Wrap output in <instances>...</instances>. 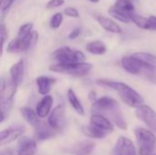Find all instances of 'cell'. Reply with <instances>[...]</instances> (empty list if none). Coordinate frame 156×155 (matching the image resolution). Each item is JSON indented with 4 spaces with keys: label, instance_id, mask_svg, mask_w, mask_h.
Instances as JSON below:
<instances>
[{
    "label": "cell",
    "instance_id": "cell-12",
    "mask_svg": "<svg viewBox=\"0 0 156 155\" xmlns=\"http://www.w3.org/2000/svg\"><path fill=\"white\" fill-rule=\"evenodd\" d=\"M37 147L35 140L28 137H21L17 144V155H35Z\"/></svg>",
    "mask_w": 156,
    "mask_h": 155
},
{
    "label": "cell",
    "instance_id": "cell-16",
    "mask_svg": "<svg viewBox=\"0 0 156 155\" xmlns=\"http://www.w3.org/2000/svg\"><path fill=\"white\" fill-rule=\"evenodd\" d=\"M17 86L11 80H5L2 79L1 81V100H13V98L16 92Z\"/></svg>",
    "mask_w": 156,
    "mask_h": 155
},
{
    "label": "cell",
    "instance_id": "cell-7",
    "mask_svg": "<svg viewBox=\"0 0 156 155\" xmlns=\"http://www.w3.org/2000/svg\"><path fill=\"white\" fill-rule=\"evenodd\" d=\"M121 62L122 68L127 72L133 75H139V74L144 75V73L146 70H156L155 68L146 64L145 62L134 57L133 55L123 57Z\"/></svg>",
    "mask_w": 156,
    "mask_h": 155
},
{
    "label": "cell",
    "instance_id": "cell-4",
    "mask_svg": "<svg viewBox=\"0 0 156 155\" xmlns=\"http://www.w3.org/2000/svg\"><path fill=\"white\" fill-rule=\"evenodd\" d=\"M92 69V65L87 62H80L73 64H55L49 67V70L53 72L67 74L75 77H83L88 75Z\"/></svg>",
    "mask_w": 156,
    "mask_h": 155
},
{
    "label": "cell",
    "instance_id": "cell-6",
    "mask_svg": "<svg viewBox=\"0 0 156 155\" xmlns=\"http://www.w3.org/2000/svg\"><path fill=\"white\" fill-rule=\"evenodd\" d=\"M54 59L58 64H73L84 62L86 57L83 52L80 50H73L69 47H62L54 51Z\"/></svg>",
    "mask_w": 156,
    "mask_h": 155
},
{
    "label": "cell",
    "instance_id": "cell-17",
    "mask_svg": "<svg viewBox=\"0 0 156 155\" xmlns=\"http://www.w3.org/2000/svg\"><path fill=\"white\" fill-rule=\"evenodd\" d=\"M96 20L98 21V23L107 31L112 32V33H115V34H120L122 33V27L112 18L105 16H101V15H98L96 16Z\"/></svg>",
    "mask_w": 156,
    "mask_h": 155
},
{
    "label": "cell",
    "instance_id": "cell-2",
    "mask_svg": "<svg viewBox=\"0 0 156 155\" xmlns=\"http://www.w3.org/2000/svg\"><path fill=\"white\" fill-rule=\"evenodd\" d=\"M96 83L101 87L112 89V90L117 91L119 93L121 99L122 100V101L132 108L137 109L140 106L144 105V100L141 96V94L138 93L132 87H130L129 85H127L123 82L100 79H97Z\"/></svg>",
    "mask_w": 156,
    "mask_h": 155
},
{
    "label": "cell",
    "instance_id": "cell-37",
    "mask_svg": "<svg viewBox=\"0 0 156 155\" xmlns=\"http://www.w3.org/2000/svg\"><path fill=\"white\" fill-rule=\"evenodd\" d=\"M14 1H15V0H14Z\"/></svg>",
    "mask_w": 156,
    "mask_h": 155
},
{
    "label": "cell",
    "instance_id": "cell-28",
    "mask_svg": "<svg viewBox=\"0 0 156 155\" xmlns=\"http://www.w3.org/2000/svg\"><path fill=\"white\" fill-rule=\"evenodd\" d=\"M144 29L156 31V16H151L147 17V22H146V26H145V28H144Z\"/></svg>",
    "mask_w": 156,
    "mask_h": 155
},
{
    "label": "cell",
    "instance_id": "cell-31",
    "mask_svg": "<svg viewBox=\"0 0 156 155\" xmlns=\"http://www.w3.org/2000/svg\"><path fill=\"white\" fill-rule=\"evenodd\" d=\"M64 0H49L47 5H46V8L47 9H54L57 7L61 6L62 5H64Z\"/></svg>",
    "mask_w": 156,
    "mask_h": 155
},
{
    "label": "cell",
    "instance_id": "cell-20",
    "mask_svg": "<svg viewBox=\"0 0 156 155\" xmlns=\"http://www.w3.org/2000/svg\"><path fill=\"white\" fill-rule=\"evenodd\" d=\"M113 6L120 12L128 16L131 18V20H132V16L135 14L133 4V1L131 0H116Z\"/></svg>",
    "mask_w": 156,
    "mask_h": 155
},
{
    "label": "cell",
    "instance_id": "cell-8",
    "mask_svg": "<svg viewBox=\"0 0 156 155\" xmlns=\"http://www.w3.org/2000/svg\"><path fill=\"white\" fill-rule=\"evenodd\" d=\"M136 115L137 117L143 121L152 132L156 133V112L149 106L142 105L136 109Z\"/></svg>",
    "mask_w": 156,
    "mask_h": 155
},
{
    "label": "cell",
    "instance_id": "cell-14",
    "mask_svg": "<svg viewBox=\"0 0 156 155\" xmlns=\"http://www.w3.org/2000/svg\"><path fill=\"white\" fill-rule=\"evenodd\" d=\"M90 123L93 126L100 128L106 132H112L114 131V126L112 122L107 117L100 114H92L90 120Z\"/></svg>",
    "mask_w": 156,
    "mask_h": 155
},
{
    "label": "cell",
    "instance_id": "cell-9",
    "mask_svg": "<svg viewBox=\"0 0 156 155\" xmlns=\"http://www.w3.org/2000/svg\"><path fill=\"white\" fill-rule=\"evenodd\" d=\"M65 109L63 105L57 106L49 114L48 123L57 131H60L65 122Z\"/></svg>",
    "mask_w": 156,
    "mask_h": 155
},
{
    "label": "cell",
    "instance_id": "cell-32",
    "mask_svg": "<svg viewBox=\"0 0 156 155\" xmlns=\"http://www.w3.org/2000/svg\"><path fill=\"white\" fill-rule=\"evenodd\" d=\"M14 0H1V14L2 16L9 10Z\"/></svg>",
    "mask_w": 156,
    "mask_h": 155
},
{
    "label": "cell",
    "instance_id": "cell-24",
    "mask_svg": "<svg viewBox=\"0 0 156 155\" xmlns=\"http://www.w3.org/2000/svg\"><path fill=\"white\" fill-rule=\"evenodd\" d=\"M95 149V143L91 141H84L80 143L75 150L74 155H90Z\"/></svg>",
    "mask_w": 156,
    "mask_h": 155
},
{
    "label": "cell",
    "instance_id": "cell-5",
    "mask_svg": "<svg viewBox=\"0 0 156 155\" xmlns=\"http://www.w3.org/2000/svg\"><path fill=\"white\" fill-rule=\"evenodd\" d=\"M135 136L139 145V153L141 155H152L156 146L155 134L144 128H137Z\"/></svg>",
    "mask_w": 156,
    "mask_h": 155
},
{
    "label": "cell",
    "instance_id": "cell-22",
    "mask_svg": "<svg viewBox=\"0 0 156 155\" xmlns=\"http://www.w3.org/2000/svg\"><path fill=\"white\" fill-rule=\"evenodd\" d=\"M20 111H21V114H22L24 120L28 124H30L32 127L36 128L40 123L41 121H39V119H38L39 117L37 116V112L35 111H33L32 109L26 107V108H22Z\"/></svg>",
    "mask_w": 156,
    "mask_h": 155
},
{
    "label": "cell",
    "instance_id": "cell-34",
    "mask_svg": "<svg viewBox=\"0 0 156 155\" xmlns=\"http://www.w3.org/2000/svg\"><path fill=\"white\" fill-rule=\"evenodd\" d=\"M0 155H14V153H13L12 150H10V149H5V150H3L1 152V154Z\"/></svg>",
    "mask_w": 156,
    "mask_h": 155
},
{
    "label": "cell",
    "instance_id": "cell-21",
    "mask_svg": "<svg viewBox=\"0 0 156 155\" xmlns=\"http://www.w3.org/2000/svg\"><path fill=\"white\" fill-rule=\"evenodd\" d=\"M81 131H82L84 135H86L91 139H103L107 135L106 132H104V131L101 130L100 128L93 126L91 124L82 126Z\"/></svg>",
    "mask_w": 156,
    "mask_h": 155
},
{
    "label": "cell",
    "instance_id": "cell-15",
    "mask_svg": "<svg viewBox=\"0 0 156 155\" xmlns=\"http://www.w3.org/2000/svg\"><path fill=\"white\" fill-rule=\"evenodd\" d=\"M10 79L18 87L24 79L25 74V61L24 59H20L16 64H14L10 68Z\"/></svg>",
    "mask_w": 156,
    "mask_h": 155
},
{
    "label": "cell",
    "instance_id": "cell-1",
    "mask_svg": "<svg viewBox=\"0 0 156 155\" xmlns=\"http://www.w3.org/2000/svg\"><path fill=\"white\" fill-rule=\"evenodd\" d=\"M93 114H100L111 118L113 123L121 130L127 129V123L122 113L119 103L109 97H101L96 100L92 104Z\"/></svg>",
    "mask_w": 156,
    "mask_h": 155
},
{
    "label": "cell",
    "instance_id": "cell-3",
    "mask_svg": "<svg viewBox=\"0 0 156 155\" xmlns=\"http://www.w3.org/2000/svg\"><path fill=\"white\" fill-rule=\"evenodd\" d=\"M38 39V33L33 31V24L26 23L19 27L17 37L11 40L6 48L9 53H20L28 50L33 47Z\"/></svg>",
    "mask_w": 156,
    "mask_h": 155
},
{
    "label": "cell",
    "instance_id": "cell-10",
    "mask_svg": "<svg viewBox=\"0 0 156 155\" xmlns=\"http://www.w3.org/2000/svg\"><path fill=\"white\" fill-rule=\"evenodd\" d=\"M24 132H25V128L22 126L10 127L5 130H3L0 132V144L5 145L14 142L16 139L19 138Z\"/></svg>",
    "mask_w": 156,
    "mask_h": 155
},
{
    "label": "cell",
    "instance_id": "cell-23",
    "mask_svg": "<svg viewBox=\"0 0 156 155\" xmlns=\"http://www.w3.org/2000/svg\"><path fill=\"white\" fill-rule=\"evenodd\" d=\"M86 50L93 55H103L106 53L107 48L103 42L100 40H94L86 45Z\"/></svg>",
    "mask_w": 156,
    "mask_h": 155
},
{
    "label": "cell",
    "instance_id": "cell-11",
    "mask_svg": "<svg viewBox=\"0 0 156 155\" xmlns=\"http://www.w3.org/2000/svg\"><path fill=\"white\" fill-rule=\"evenodd\" d=\"M116 155H136V149L133 142L126 137H120L114 147Z\"/></svg>",
    "mask_w": 156,
    "mask_h": 155
},
{
    "label": "cell",
    "instance_id": "cell-36",
    "mask_svg": "<svg viewBox=\"0 0 156 155\" xmlns=\"http://www.w3.org/2000/svg\"><path fill=\"white\" fill-rule=\"evenodd\" d=\"M131 1H134V0H131Z\"/></svg>",
    "mask_w": 156,
    "mask_h": 155
},
{
    "label": "cell",
    "instance_id": "cell-38",
    "mask_svg": "<svg viewBox=\"0 0 156 155\" xmlns=\"http://www.w3.org/2000/svg\"><path fill=\"white\" fill-rule=\"evenodd\" d=\"M155 155H156V154H155Z\"/></svg>",
    "mask_w": 156,
    "mask_h": 155
},
{
    "label": "cell",
    "instance_id": "cell-25",
    "mask_svg": "<svg viewBox=\"0 0 156 155\" xmlns=\"http://www.w3.org/2000/svg\"><path fill=\"white\" fill-rule=\"evenodd\" d=\"M68 99H69V101L71 107L74 109V111L80 115H84V113H85L84 108H83L80 100L78 99L76 93L71 89H69L68 90Z\"/></svg>",
    "mask_w": 156,
    "mask_h": 155
},
{
    "label": "cell",
    "instance_id": "cell-26",
    "mask_svg": "<svg viewBox=\"0 0 156 155\" xmlns=\"http://www.w3.org/2000/svg\"><path fill=\"white\" fill-rule=\"evenodd\" d=\"M133 55L134 57L138 58L139 59L143 60L146 64H148V65H150V66L156 69V56H154V55L148 53V52H136Z\"/></svg>",
    "mask_w": 156,
    "mask_h": 155
},
{
    "label": "cell",
    "instance_id": "cell-27",
    "mask_svg": "<svg viewBox=\"0 0 156 155\" xmlns=\"http://www.w3.org/2000/svg\"><path fill=\"white\" fill-rule=\"evenodd\" d=\"M62 21H63V15L61 13H56L50 18L49 26H50L51 28L57 29V28H58L61 26Z\"/></svg>",
    "mask_w": 156,
    "mask_h": 155
},
{
    "label": "cell",
    "instance_id": "cell-30",
    "mask_svg": "<svg viewBox=\"0 0 156 155\" xmlns=\"http://www.w3.org/2000/svg\"><path fill=\"white\" fill-rule=\"evenodd\" d=\"M0 35H1V47H2V51H3V48H4V45L5 43V40L7 39V37H8V33H7V29L5 26L4 23L1 24V26H0Z\"/></svg>",
    "mask_w": 156,
    "mask_h": 155
},
{
    "label": "cell",
    "instance_id": "cell-19",
    "mask_svg": "<svg viewBox=\"0 0 156 155\" xmlns=\"http://www.w3.org/2000/svg\"><path fill=\"white\" fill-rule=\"evenodd\" d=\"M37 84L38 88V92L41 95H48L50 91L52 84L56 82V79L47 76H40L37 79Z\"/></svg>",
    "mask_w": 156,
    "mask_h": 155
},
{
    "label": "cell",
    "instance_id": "cell-13",
    "mask_svg": "<svg viewBox=\"0 0 156 155\" xmlns=\"http://www.w3.org/2000/svg\"><path fill=\"white\" fill-rule=\"evenodd\" d=\"M58 131L52 128L48 123L40 122V123L35 128V137L39 141H44L54 137Z\"/></svg>",
    "mask_w": 156,
    "mask_h": 155
},
{
    "label": "cell",
    "instance_id": "cell-29",
    "mask_svg": "<svg viewBox=\"0 0 156 155\" xmlns=\"http://www.w3.org/2000/svg\"><path fill=\"white\" fill-rule=\"evenodd\" d=\"M64 14L69 17H73V18H77L80 17V12L78 9H76L75 7H67L64 9Z\"/></svg>",
    "mask_w": 156,
    "mask_h": 155
},
{
    "label": "cell",
    "instance_id": "cell-18",
    "mask_svg": "<svg viewBox=\"0 0 156 155\" xmlns=\"http://www.w3.org/2000/svg\"><path fill=\"white\" fill-rule=\"evenodd\" d=\"M53 105V98L50 95L45 96L37 104L36 108V112L39 118H46L51 111Z\"/></svg>",
    "mask_w": 156,
    "mask_h": 155
},
{
    "label": "cell",
    "instance_id": "cell-35",
    "mask_svg": "<svg viewBox=\"0 0 156 155\" xmlns=\"http://www.w3.org/2000/svg\"><path fill=\"white\" fill-rule=\"evenodd\" d=\"M89 1H90V2H92V3H98L100 0H89Z\"/></svg>",
    "mask_w": 156,
    "mask_h": 155
},
{
    "label": "cell",
    "instance_id": "cell-33",
    "mask_svg": "<svg viewBox=\"0 0 156 155\" xmlns=\"http://www.w3.org/2000/svg\"><path fill=\"white\" fill-rule=\"evenodd\" d=\"M80 28L77 27V28L73 29V30L69 34V39H75V38H77V37L80 36Z\"/></svg>",
    "mask_w": 156,
    "mask_h": 155
}]
</instances>
